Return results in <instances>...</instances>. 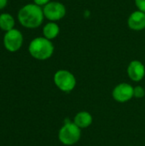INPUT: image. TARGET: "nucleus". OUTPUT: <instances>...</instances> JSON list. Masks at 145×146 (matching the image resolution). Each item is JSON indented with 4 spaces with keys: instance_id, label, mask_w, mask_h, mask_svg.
Returning <instances> with one entry per match:
<instances>
[{
    "instance_id": "1",
    "label": "nucleus",
    "mask_w": 145,
    "mask_h": 146,
    "mask_svg": "<svg viewBox=\"0 0 145 146\" xmlns=\"http://www.w3.org/2000/svg\"><path fill=\"white\" fill-rule=\"evenodd\" d=\"M17 17L20 24L28 29L38 28L44 19L43 8L35 3H28L21 8Z\"/></svg>"
},
{
    "instance_id": "12",
    "label": "nucleus",
    "mask_w": 145,
    "mask_h": 146,
    "mask_svg": "<svg viewBox=\"0 0 145 146\" xmlns=\"http://www.w3.org/2000/svg\"><path fill=\"white\" fill-rule=\"evenodd\" d=\"M15 23V19L10 14L3 13L0 15V29L3 31L8 32L14 29Z\"/></svg>"
},
{
    "instance_id": "13",
    "label": "nucleus",
    "mask_w": 145,
    "mask_h": 146,
    "mask_svg": "<svg viewBox=\"0 0 145 146\" xmlns=\"http://www.w3.org/2000/svg\"><path fill=\"white\" fill-rule=\"evenodd\" d=\"M133 95H134V98H136L138 99L143 98L145 96V89L142 86H134Z\"/></svg>"
},
{
    "instance_id": "10",
    "label": "nucleus",
    "mask_w": 145,
    "mask_h": 146,
    "mask_svg": "<svg viewBox=\"0 0 145 146\" xmlns=\"http://www.w3.org/2000/svg\"><path fill=\"white\" fill-rule=\"evenodd\" d=\"M73 121L74 122L76 126H78L82 130V129H85L91 127V125L93 122V117L90 112L83 110V111L78 112L74 115Z\"/></svg>"
},
{
    "instance_id": "16",
    "label": "nucleus",
    "mask_w": 145,
    "mask_h": 146,
    "mask_svg": "<svg viewBox=\"0 0 145 146\" xmlns=\"http://www.w3.org/2000/svg\"><path fill=\"white\" fill-rule=\"evenodd\" d=\"M8 0H0V9H4L7 6Z\"/></svg>"
},
{
    "instance_id": "9",
    "label": "nucleus",
    "mask_w": 145,
    "mask_h": 146,
    "mask_svg": "<svg viewBox=\"0 0 145 146\" xmlns=\"http://www.w3.org/2000/svg\"><path fill=\"white\" fill-rule=\"evenodd\" d=\"M127 26L132 31H143L145 29V13L137 9L127 19Z\"/></svg>"
},
{
    "instance_id": "14",
    "label": "nucleus",
    "mask_w": 145,
    "mask_h": 146,
    "mask_svg": "<svg viewBox=\"0 0 145 146\" xmlns=\"http://www.w3.org/2000/svg\"><path fill=\"white\" fill-rule=\"evenodd\" d=\"M137 9L145 13V0H134Z\"/></svg>"
},
{
    "instance_id": "11",
    "label": "nucleus",
    "mask_w": 145,
    "mask_h": 146,
    "mask_svg": "<svg viewBox=\"0 0 145 146\" xmlns=\"http://www.w3.org/2000/svg\"><path fill=\"white\" fill-rule=\"evenodd\" d=\"M60 33V27L55 21H49L43 27V37L49 40L55 39Z\"/></svg>"
},
{
    "instance_id": "2",
    "label": "nucleus",
    "mask_w": 145,
    "mask_h": 146,
    "mask_svg": "<svg viewBox=\"0 0 145 146\" xmlns=\"http://www.w3.org/2000/svg\"><path fill=\"white\" fill-rule=\"evenodd\" d=\"M55 47L51 40L44 37H37L33 38L28 46L29 54L37 60L45 61L50 58L54 53Z\"/></svg>"
},
{
    "instance_id": "7",
    "label": "nucleus",
    "mask_w": 145,
    "mask_h": 146,
    "mask_svg": "<svg viewBox=\"0 0 145 146\" xmlns=\"http://www.w3.org/2000/svg\"><path fill=\"white\" fill-rule=\"evenodd\" d=\"M134 86L126 82H122L116 85L112 91V97L118 103H126L134 98Z\"/></svg>"
},
{
    "instance_id": "17",
    "label": "nucleus",
    "mask_w": 145,
    "mask_h": 146,
    "mask_svg": "<svg viewBox=\"0 0 145 146\" xmlns=\"http://www.w3.org/2000/svg\"><path fill=\"white\" fill-rule=\"evenodd\" d=\"M129 146H132V145H129Z\"/></svg>"
},
{
    "instance_id": "15",
    "label": "nucleus",
    "mask_w": 145,
    "mask_h": 146,
    "mask_svg": "<svg viewBox=\"0 0 145 146\" xmlns=\"http://www.w3.org/2000/svg\"><path fill=\"white\" fill-rule=\"evenodd\" d=\"M34 3L40 6V7H44L45 6L47 3H49L50 2V0H33Z\"/></svg>"
},
{
    "instance_id": "5",
    "label": "nucleus",
    "mask_w": 145,
    "mask_h": 146,
    "mask_svg": "<svg viewBox=\"0 0 145 146\" xmlns=\"http://www.w3.org/2000/svg\"><path fill=\"white\" fill-rule=\"evenodd\" d=\"M44 18L49 21H58L64 18L67 14L66 6L58 1H50L45 6L43 7Z\"/></svg>"
},
{
    "instance_id": "3",
    "label": "nucleus",
    "mask_w": 145,
    "mask_h": 146,
    "mask_svg": "<svg viewBox=\"0 0 145 146\" xmlns=\"http://www.w3.org/2000/svg\"><path fill=\"white\" fill-rule=\"evenodd\" d=\"M80 138L81 129L73 121H65L58 132V139L64 145H73L79 141Z\"/></svg>"
},
{
    "instance_id": "4",
    "label": "nucleus",
    "mask_w": 145,
    "mask_h": 146,
    "mask_svg": "<svg viewBox=\"0 0 145 146\" xmlns=\"http://www.w3.org/2000/svg\"><path fill=\"white\" fill-rule=\"evenodd\" d=\"M53 80L56 86L65 93L71 92L77 85V80L74 74L67 69L57 70L54 74Z\"/></svg>"
},
{
    "instance_id": "6",
    "label": "nucleus",
    "mask_w": 145,
    "mask_h": 146,
    "mask_svg": "<svg viewBox=\"0 0 145 146\" xmlns=\"http://www.w3.org/2000/svg\"><path fill=\"white\" fill-rule=\"evenodd\" d=\"M23 44V35L18 29H12L5 33L3 36V45L9 52L19 50Z\"/></svg>"
},
{
    "instance_id": "8",
    "label": "nucleus",
    "mask_w": 145,
    "mask_h": 146,
    "mask_svg": "<svg viewBox=\"0 0 145 146\" xmlns=\"http://www.w3.org/2000/svg\"><path fill=\"white\" fill-rule=\"evenodd\" d=\"M127 75L133 82H139L145 77L144 64L138 60L132 61L127 66Z\"/></svg>"
}]
</instances>
